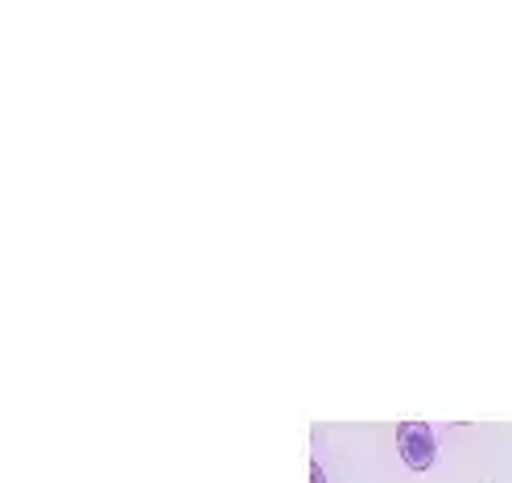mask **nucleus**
Wrapping results in <instances>:
<instances>
[{"label": "nucleus", "instance_id": "obj_2", "mask_svg": "<svg viewBox=\"0 0 512 483\" xmlns=\"http://www.w3.org/2000/svg\"><path fill=\"white\" fill-rule=\"evenodd\" d=\"M310 483H327V471H323V467H318V463L310 467Z\"/></svg>", "mask_w": 512, "mask_h": 483}, {"label": "nucleus", "instance_id": "obj_1", "mask_svg": "<svg viewBox=\"0 0 512 483\" xmlns=\"http://www.w3.org/2000/svg\"><path fill=\"white\" fill-rule=\"evenodd\" d=\"M401 459H405V467H413V471H426L430 463H434V455H438V446H434V434H430V426H422V422H409L405 430H401Z\"/></svg>", "mask_w": 512, "mask_h": 483}]
</instances>
